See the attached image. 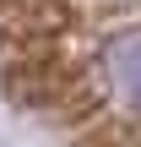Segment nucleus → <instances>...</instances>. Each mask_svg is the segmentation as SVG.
<instances>
[{
  "label": "nucleus",
  "mask_w": 141,
  "mask_h": 147,
  "mask_svg": "<svg viewBox=\"0 0 141 147\" xmlns=\"http://www.w3.org/2000/svg\"><path fill=\"white\" fill-rule=\"evenodd\" d=\"M87 82H92V98L114 120H125V131L141 136V22H120L98 38L87 60Z\"/></svg>",
  "instance_id": "1"
}]
</instances>
